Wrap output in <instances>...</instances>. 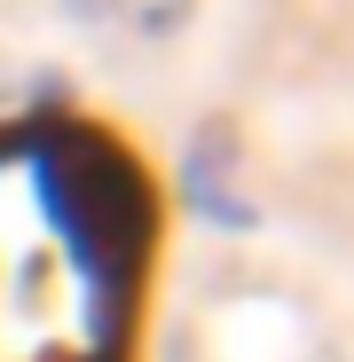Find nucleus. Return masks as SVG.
Masks as SVG:
<instances>
[{
	"label": "nucleus",
	"mask_w": 354,
	"mask_h": 362,
	"mask_svg": "<svg viewBox=\"0 0 354 362\" xmlns=\"http://www.w3.org/2000/svg\"><path fill=\"white\" fill-rule=\"evenodd\" d=\"M150 158L87 110L0 127V362H134L158 284Z\"/></svg>",
	"instance_id": "f257e3e1"
}]
</instances>
